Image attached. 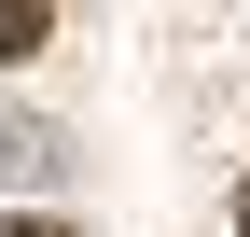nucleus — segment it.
<instances>
[{
	"mask_svg": "<svg viewBox=\"0 0 250 237\" xmlns=\"http://www.w3.org/2000/svg\"><path fill=\"white\" fill-rule=\"evenodd\" d=\"M42 42H56V0H0V70H28Z\"/></svg>",
	"mask_w": 250,
	"mask_h": 237,
	"instance_id": "f257e3e1",
	"label": "nucleus"
},
{
	"mask_svg": "<svg viewBox=\"0 0 250 237\" xmlns=\"http://www.w3.org/2000/svg\"><path fill=\"white\" fill-rule=\"evenodd\" d=\"M0 237H56V223H0Z\"/></svg>",
	"mask_w": 250,
	"mask_h": 237,
	"instance_id": "f03ea898",
	"label": "nucleus"
},
{
	"mask_svg": "<svg viewBox=\"0 0 250 237\" xmlns=\"http://www.w3.org/2000/svg\"><path fill=\"white\" fill-rule=\"evenodd\" d=\"M236 237H250V195H236Z\"/></svg>",
	"mask_w": 250,
	"mask_h": 237,
	"instance_id": "7ed1b4c3",
	"label": "nucleus"
}]
</instances>
